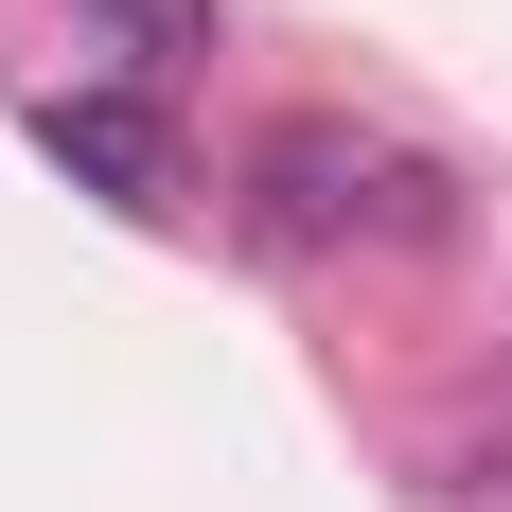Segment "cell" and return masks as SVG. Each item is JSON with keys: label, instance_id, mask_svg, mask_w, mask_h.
Returning a JSON list of instances; mask_svg holds the SVG:
<instances>
[{"label": "cell", "instance_id": "obj_2", "mask_svg": "<svg viewBox=\"0 0 512 512\" xmlns=\"http://www.w3.org/2000/svg\"><path fill=\"white\" fill-rule=\"evenodd\" d=\"M36 159H71L106 212H159V195H177V142H159L142 89H53V106H36Z\"/></svg>", "mask_w": 512, "mask_h": 512}, {"label": "cell", "instance_id": "obj_3", "mask_svg": "<svg viewBox=\"0 0 512 512\" xmlns=\"http://www.w3.org/2000/svg\"><path fill=\"white\" fill-rule=\"evenodd\" d=\"M106 36H124V71H177V53H212V0H89Z\"/></svg>", "mask_w": 512, "mask_h": 512}, {"label": "cell", "instance_id": "obj_1", "mask_svg": "<svg viewBox=\"0 0 512 512\" xmlns=\"http://www.w3.org/2000/svg\"><path fill=\"white\" fill-rule=\"evenodd\" d=\"M248 177H265V230H283V248H336V230H424V212H442V177H424V159H371L354 124H283Z\"/></svg>", "mask_w": 512, "mask_h": 512}]
</instances>
